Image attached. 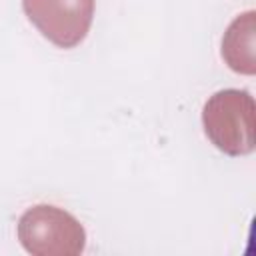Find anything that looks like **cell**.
Here are the masks:
<instances>
[{"label": "cell", "mask_w": 256, "mask_h": 256, "mask_svg": "<svg viewBox=\"0 0 256 256\" xmlns=\"http://www.w3.org/2000/svg\"><path fill=\"white\" fill-rule=\"evenodd\" d=\"M208 140L228 156H246L256 148V104L248 90L224 88L202 108Z\"/></svg>", "instance_id": "6da1fadb"}, {"label": "cell", "mask_w": 256, "mask_h": 256, "mask_svg": "<svg viewBox=\"0 0 256 256\" xmlns=\"http://www.w3.org/2000/svg\"><path fill=\"white\" fill-rule=\"evenodd\" d=\"M256 12L246 10L238 14L224 32L222 58L230 70L238 74L256 72Z\"/></svg>", "instance_id": "277c9868"}, {"label": "cell", "mask_w": 256, "mask_h": 256, "mask_svg": "<svg viewBox=\"0 0 256 256\" xmlns=\"http://www.w3.org/2000/svg\"><path fill=\"white\" fill-rule=\"evenodd\" d=\"M16 234L22 248L32 256H78L86 248V230L80 220L52 204L24 210Z\"/></svg>", "instance_id": "7a4b0ae2"}, {"label": "cell", "mask_w": 256, "mask_h": 256, "mask_svg": "<svg viewBox=\"0 0 256 256\" xmlns=\"http://www.w3.org/2000/svg\"><path fill=\"white\" fill-rule=\"evenodd\" d=\"M24 14L58 48L78 46L94 18V0H22Z\"/></svg>", "instance_id": "3957f363"}]
</instances>
